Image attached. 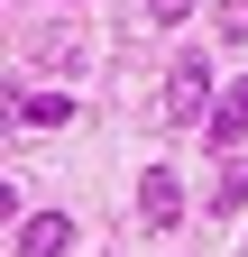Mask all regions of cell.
Listing matches in <instances>:
<instances>
[{
    "label": "cell",
    "mask_w": 248,
    "mask_h": 257,
    "mask_svg": "<svg viewBox=\"0 0 248 257\" xmlns=\"http://www.w3.org/2000/svg\"><path fill=\"white\" fill-rule=\"evenodd\" d=\"M138 220H147V230H175V220H184V175L175 166H147L138 175Z\"/></svg>",
    "instance_id": "2"
},
{
    "label": "cell",
    "mask_w": 248,
    "mask_h": 257,
    "mask_svg": "<svg viewBox=\"0 0 248 257\" xmlns=\"http://www.w3.org/2000/svg\"><path fill=\"white\" fill-rule=\"evenodd\" d=\"M65 248H74V220L65 211H28L19 220V257H65Z\"/></svg>",
    "instance_id": "3"
},
{
    "label": "cell",
    "mask_w": 248,
    "mask_h": 257,
    "mask_svg": "<svg viewBox=\"0 0 248 257\" xmlns=\"http://www.w3.org/2000/svg\"><path fill=\"white\" fill-rule=\"evenodd\" d=\"M202 138H211V147H239V138H248V83H230L221 101H211V119H202Z\"/></svg>",
    "instance_id": "4"
},
{
    "label": "cell",
    "mask_w": 248,
    "mask_h": 257,
    "mask_svg": "<svg viewBox=\"0 0 248 257\" xmlns=\"http://www.w3.org/2000/svg\"><path fill=\"white\" fill-rule=\"evenodd\" d=\"M211 101H221V92H211V64H202V46H184L175 64H166V128H202L211 119Z\"/></svg>",
    "instance_id": "1"
},
{
    "label": "cell",
    "mask_w": 248,
    "mask_h": 257,
    "mask_svg": "<svg viewBox=\"0 0 248 257\" xmlns=\"http://www.w3.org/2000/svg\"><path fill=\"white\" fill-rule=\"evenodd\" d=\"M211 28H221V37H239V46H248V0H221V10H211Z\"/></svg>",
    "instance_id": "6"
},
{
    "label": "cell",
    "mask_w": 248,
    "mask_h": 257,
    "mask_svg": "<svg viewBox=\"0 0 248 257\" xmlns=\"http://www.w3.org/2000/svg\"><path fill=\"white\" fill-rule=\"evenodd\" d=\"M184 10H193V0H147V19H184Z\"/></svg>",
    "instance_id": "7"
},
{
    "label": "cell",
    "mask_w": 248,
    "mask_h": 257,
    "mask_svg": "<svg viewBox=\"0 0 248 257\" xmlns=\"http://www.w3.org/2000/svg\"><path fill=\"white\" fill-rule=\"evenodd\" d=\"M65 119H74L65 92H19V128H65Z\"/></svg>",
    "instance_id": "5"
}]
</instances>
